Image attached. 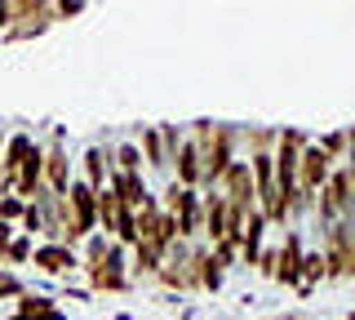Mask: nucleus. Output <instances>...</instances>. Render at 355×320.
I'll use <instances>...</instances> for the list:
<instances>
[{
	"instance_id": "nucleus-1",
	"label": "nucleus",
	"mask_w": 355,
	"mask_h": 320,
	"mask_svg": "<svg viewBox=\"0 0 355 320\" xmlns=\"http://www.w3.org/2000/svg\"><path fill=\"white\" fill-rule=\"evenodd\" d=\"M275 280L302 285V240L297 236H288L284 249H275Z\"/></svg>"
},
{
	"instance_id": "nucleus-2",
	"label": "nucleus",
	"mask_w": 355,
	"mask_h": 320,
	"mask_svg": "<svg viewBox=\"0 0 355 320\" xmlns=\"http://www.w3.org/2000/svg\"><path fill=\"white\" fill-rule=\"evenodd\" d=\"M40 183H49V196H67V187H71V178H67V156L58 147L40 160Z\"/></svg>"
},
{
	"instance_id": "nucleus-3",
	"label": "nucleus",
	"mask_w": 355,
	"mask_h": 320,
	"mask_svg": "<svg viewBox=\"0 0 355 320\" xmlns=\"http://www.w3.org/2000/svg\"><path fill=\"white\" fill-rule=\"evenodd\" d=\"M111 192H116V201L125 209H138L147 201V187H142V174H116L111 178Z\"/></svg>"
},
{
	"instance_id": "nucleus-4",
	"label": "nucleus",
	"mask_w": 355,
	"mask_h": 320,
	"mask_svg": "<svg viewBox=\"0 0 355 320\" xmlns=\"http://www.w3.org/2000/svg\"><path fill=\"white\" fill-rule=\"evenodd\" d=\"M31 147H36V142H31L27 134L9 138V151H5V160H0V178H5V183H14V174L22 169V160L31 156Z\"/></svg>"
},
{
	"instance_id": "nucleus-5",
	"label": "nucleus",
	"mask_w": 355,
	"mask_h": 320,
	"mask_svg": "<svg viewBox=\"0 0 355 320\" xmlns=\"http://www.w3.org/2000/svg\"><path fill=\"white\" fill-rule=\"evenodd\" d=\"M173 160H178V183L191 192V187L200 183V151H196V142H182V147L173 151Z\"/></svg>"
},
{
	"instance_id": "nucleus-6",
	"label": "nucleus",
	"mask_w": 355,
	"mask_h": 320,
	"mask_svg": "<svg viewBox=\"0 0 355 320\" xmlns=\"http://www.w3.org/2000/svg\"><path fill=\"white\" fill-rule=\"evenodd\" d=\"M36 267L53 271V276H62L67 267H76V253L67 249V245H49V249H36Z\"/></svg>"
},
{
	"instance_id": "nucleus-7",
	"label": "nucleus",
	"mask_w": 355,
	"mask_h": 320,
	"mask_svg": "<svg viewBox=\"0 0 355 320\" xmlns=\"http://www.w3.org/2000/svg\"><path fill=\"white\" fill-rule=\"evenodd\" d=\"M18 303H22V307H18V316H14V320H58V312H53V307L44 303V298H31V294H22Z\"/></svg>"
},
{
	"instance_id": "nucleus-8",
	"label": "nucleus",
	"mask_w": 355,
	"mask_h": 320,
	"mask_svg": "<svg viewBox=\"0 0 355 320\" xmlns=\"http://www.w3.org/2000/svg\"><path fill=\"white\" fill-rule=\"evenodd\" d=\"M85 178H89V187H94V192H98V187H103V178H107V156H103V151H85Z\"/></svg>"
},
{
	"instance_id": "nucleus-9",
	"label": "nucleus",
	"mask_w": 355,
	"mask_h": 320,
	"mask_svg": "<svg viewBox=\"0 0 355 320\" xmlns=\"http://www.w3.org/2000/svg\"><path fill=\"white\" fill-rule=\"evenodd\" d=\"M142 147H147L151 165H169V160H164V147H160V134H155V129H147V134H142Z\"/></svg>"
},
{
	"instance_id": "nucleus-10",
	"label": "nucleus",
	"mask_w": 355,
	"mask_h": 320,
	"mask_svg": "<svg viewBox=\"0 0 355 320\" xmlns=\"http://www.w3.org/2000/svg\"><path fill=\"white\" fill-rule=\"evenodd\" d=\"M22 214H27V205H22L18 196H5V201H0V223H14Z\"/></svg>"
},
{
	"instance_id": "nucleus-11",
	"label": "nucleus",
	"mask_w": 355,
	"mask_h": 320,
	"mask_svg": "<svg viewBox=\"0 0 355 320\" xmlns=\"http://www.w3.org/2000/svg\"><path fill=\"white\" fill-rule=\"evenodd\" d=\"M142 169V151L138 147H120V174H138Z\"/></svg>"
},
{
	"instance_id": "nucleus-12",
	"label": "nucleus",
	"mask_w": 355,
	"mask_h": 320,
	"mask_svg": "<svg viewBox=\"0 0 355 320\" xmlns=\"http://www.w3.org/2000/svg\"><path fill=\"white\" fill-rule=\"evenodd\" d=\"M138 271H160V253L151 245H138Z\"/></svg>"
},
{
	"instance_id": "nucleus-13",
	"label": "nucleus",
	"mask_w": 355,
	"mask_h": 320,
	"mask_svg": "<svg viewBox=\"0 0 355 320\" xmlns=\"http://www.w3.org/2000/svg\"><path fill=\"white\" fill-rule=\"evenodd\" d=\"M27 253H31V245H27V240H14V245H9V258H14V262H22Z\"/></svg>"
},
{
	"instance_id": "nucleus-14",
	"label": "nucleus",
	"mask_w": 355,
	"mask_h": 320,
	"mask_svg": "<svg viewBox=\"0 0 355 320\" xmlns=\"http://www.w3.org/2000/svg\"><path fill=\"white\" fill-rule=\"evenodd\" d=\"M258 262H262V271H266V276H275V249H266V253H258Z\"/></svg>"
}]
</instances>
